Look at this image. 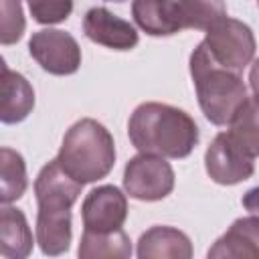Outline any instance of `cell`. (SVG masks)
I'll use <instances>...</instances> for the list:
<instances>
[{
	"instance_id": "9",
	"label": "cell",
	"mask_w": 259,
	"mask_h": 259,
	"mask_svg": "<svg viewBox=\"0 0 259 259\" xmlns=\"http://www.w3.org/2000/svg\"><path fill=\"white\" fill-rule=\"evenodd\" d=\"M83 227L85 231L95 233H107L121 229L125 217H127V200L121 194L119 188L105 184L93 188L81 206Z\"/></svg>"
},
{
	"instance_id": "7",
	"label": "cell",
	"mask_w": 259,
	"mask_h": 259,
	"mask_svg": "<svg viewBox=\"0 0 259 259\" xmlns=\"http://www.w3.org/2000/svg\"><path fill=\"white\" fill-rule=\"evenodd\" d=\"M253 160L255 156L231 132L217 134L204 154L206 172L219 184H237L247 180L255 170Z\"/></svg>"
},
{
	"instance_id": "25",
	"label": "cell",
	"mask_w": 259,
	"mask_h": 259,
	"mask_svg": "<svg viewBox=\"0 0 259 259\" xmlns=\"http://www.w3.org/2000/svg\"><path fill=\"white\" fill-rule=\"evenodd\" d=\"M257 2H259V0H257Z\"/></svg>"
},
{
	"instance_id": "23",
	"label": "cell",
	"mask_w": 259,
	"mask_h": 259,
	"mask_svg": "<svg viewBox=\"0 0 259 259\" xmlns=\"http://www.w3.org/2000/svg\"><path fill=\"white\" fill-rule=\"evenodd\" d=\"M249 83H251V89L255 91V95H259V59L251 65V71H249Z\"/></svg>"
},
{
	"instance_id": "4",
	"label": "cell",
	"mask_w": 259,
	"mask_h": 259,
	"mask_svg": "<svg viewBox=\"0 0 259 259\" xmlns=\"http://www.w3.org/2000/svg\"><path fill=\"white\" fill-rule=\"evenodd\" d=\"M57 160L81 184L95 182L105 178L113 168L115 144L105 125L85 117L67 130Z\"/></svg>"
},
{
	"instance_id": "15",
	"label": "cell",
	"mask_w": 259,
	"mask_h": 259,
	"mask_svg": "<svg viewBox=\"0 0 259 259\" xmlns=\"http://www.w3.org/2000/svg\"><path fill=\"white\" fill-rule=\"evenodd\" d=\"M32 249V233L24 214L8 204L0 212V255L6 259H22Z\"/></svg>"
},
{
	"instance_id": "11",
	"label": "cell",
	"mask_w": 259,
	"mask_h": 259,
	"mask_svg": "<svg viewBox=\"0 0 259 259\" xmlns=\"http://www.w3.org/2000/svg\"><path fill=\"white\" fill-rule=\"evenodd\" d=\"M132 16L152 36H166L184 28L178 0H134Z\"/></svg>"
},
{
	"instance_id": "5",
	"label": "cell",
	"mask_w": 259,
	"mask_h": 259,
	"mask_svg": "<svg viewBox=\"0 0 259 259\" xmlns=\"http://www.w3.org/2000/svg\"><path fill=\"white\" fill-rule=\"evenodd\" d=\"M204 45L219 65L235 73H241L255 55V36L251 28L245 22L229 16L221 18L206 30Z\"/></svg>"
},
{
	"instance_id": "13",
	"label": "cell",
	"mask_w": 259,
	"mask_h": 259,
	"mask_svg": "<svg viewBox=\"0 0 259 259\" xmlns=\"http://www.w3.org/2000/svg\"><path fill=\"white\" fill-rule=\"evenodd\" d=\"M0 119L4 123L22 121L34 105V91L20 73L10 71L4 63H0Z\"/></svg>"
},
{
	"instance_id": "22",
	"label": "cell",
	"mask_w": 259,
	"mask_h": 259,
	"mask_svg": "<svg viewBox=\"0 0 259 259\" xmlns=\"http://www.w3.org/2000/svg\"><path fill=\"white\" fill-rule=\"evenodd\" d=\"M243 206H245L251 214H257V217H259V186L251 188V190L243 196Z\"/></svg>"
},
{
	"instance_id": "12",
	"label": "cell",
	"mask_w": 259,
	"mask_h": 259,
	"mask_svg": "<svg viewBox=\"0 0 259 259\" xmlns=\"http://www.w3.org/2000/svg\"><path fill=\"white\" fill-rule=\"evenodd\" d=\"M208 257L259 259V217L251 214L237 219L229 231L208 249Z\"/></svg>"
},
{
	"instance_id": "6",
	"label": "cell",
	"mask_w": 259,
	"mask_h": 259,
	"mask_svg": "<svg viewBox=\"0 0 259 259\" xmlns=\"http://www.w3.org/2000/svg\"><path fill=\"white\" fill-rule=\"evenodd\" d=\"M123 188L138 200L166 198L174 188V170L162 156L140 152L125 164Z\"/></svg>"
},
{
	"instance_id": "18",
	"label": "cell",
	"mask_w": 259,
	"mask_h": 259,
	"mask_svg": "<svg viewBox=\"0 0 259 259\" xmlns=\"http://www.w3.org/2000/svg\"><path fill=\"white\" fill-rule=\"evenodd\" d=\"M229 125H231L229 132L253 156H259V95L247 97Z\"/></svg>"
},
{
	"instance_id": "20",
	"label": "cell",
	"mask_w": 259,
	"mask_h": 259,
	"mask_svg": "<svg viewBox=\"0 0 259 259\" xmlns=\"http://www.w3.org/2000/svg\"><path fill=\"white\" fill-rule=\"evenodd\" d=\"M0 42L10 45L22 36L24 16L20 0H0Z\"/></svg>"
},
{
	"instance_id": "24",
	"label": "cell",
	"mask_w": 259,
	"mask_h": 259,
	"mask_svg": "<svg viewBox=\"0 0 259 259\" xmlns=\"http://www.w3.org/2000/svg\"><path fill=\"white\" fill-rule=\"evenodd\" d=\"M113 2H121V0H113Z\"/></svg>"
},
{
	"instance_id": "3",
	"label": "cell",
	"mask_w": 259,
	"mask_h": 259,
	"mask_svg": "<svg viewBox=\"0 0 259 259\" xmlns=\"http://www.w3.org/2000/svg\"><path fill=\"white\" fill-rule=\"evenodd\" d=\"M190 75L204 117L214 125H229L247 99L241 73L219 65L202 40L190 55Z\"/></svg>"
},
{
	"instance_id": "14",
	"label": "cell",
	"mask_w": 259,
	"mask_h": 259,
	"mask_svg": "<svg viewBox=\"0 0 259 259\" xmlns=\"http://www.w3.org/2000/svg\"><path fill=\"white\" fill-rule=\"evenodd\" d=\"M192 255L190 239L172 227H152L140 237L138 257L140 259H188Z\"/></svg>"
},
{
	"instance_id": "8",
	"label": "cell",
	"mask_w": 259,
	"mask_h": 259,
	"mask_svg": "<svg viewBox=\"0 0 259 259\" xmlns=\"http://www.w3.org/2000/svg\"><path fill=\"white\" fill-rule=\"evenodd\" d=\"M32 59L53 75H71L81 65V49L77 40L57 28H42L28 40Z\"/></svg>"
},
{
	"instance_id": "1",
	"label": "cell",
	"mask_w": 259,
	"mask_h": 259,
	"mask_svg": "<svg viewBox=\"0 0 259 259\" xmlns=\"http://www.w3.org/2000/svg\"><path fill=\"white\" fill-rule=\"evenodd\" d=\"M83 184L65 172L55 158L42 166L34 180L38 202L36 243L45 255H61L71 243V206L81 194Z\"/></svg>"
},
{
	"instance_id": "19",
	"label": "cell",
	"mask_w": 259,
	"mask_h": 259,
	"mask_svg": "<svg viewBox=\"0 0 259 259\" xmlns=\"http://www.w3.org/2000/svg\"><path fill=\"white\" fill-rule=\"evenodd\" d=\"M184 28L208 30L227 16L225 0H178Z\"/></svg>"
},
{
	"instance_id": "10",
	"label": "cell",
	"mask_w": 259,
	"mask_h": 259,
	"mask_svg": "<svg viewBox=\"0 0 259 259\" xmlns=\"http://www.w3.org/2000/svg\"><path fill=\"white\" fill-rule=\"evenodd\" d=\"M83 32L89 40L115 49V51H130L138 45V32L136 28L109 12L103 6L91 8L83 18Z\"/></svg>"
},
{
	"instance_id": "2",
	"label": "cell",
	"mask_w": 259,
	"mask_h": 259,
	"mask_svg": "<svg viewBox=\"0 0 259 259\" xmlns=\"http://www.w3.org/2000/svg\"><path fill=\"white\" fill-rule=\"evenodd\" d=\"M127 136L134 148L144 154L186 158L198 142V127L186 111L168 103L148 101L134 109Z\"/></svg>"
},
{
	"instance_id": "17",
	"label": "cell",
	"mask_w": 259,
	"mask_h": 259,
	"mask_svg": "<svg viewBox=\"0 0 259 259\" xmlns=\"http://www.w3.org/2000/svg\"><path fill=\"white\" fill-rule=\"evenodd\" d=\"M26 190V168L24 160L12 148L0 150V200L8 204L18 200Z\"/></svg>"
},
{
	"instance_id": "16",
	"label": "cell",
	"mask_w": 259,
	"mask_h": 259,
	"mask_svg": "<svg viewBox=\"0 0 259 259\" xmlns=\"http://www.w3.org/2000/svg\"><path fill=\"white\" fill-rule=\"evenodd\" d=\"M132 255V245L130 237L117 229V231H107V233H95V231H85L81 237L79 245V257L81 259H109V257H130Z\"/></svg>"
},
{
	"instance_id": "21",
	"label": "cell",
	"mask_w": 259,
	"mask_h": 259,
	"mask_svg": "<svg viewBox=\"0 0 259 259\" xmlns=\"http://www.w3.org/2000/svg\"><path fill=\"white\" fill-rule=\"evenodd\" d=\"M26 2L32 18L40 24L63 22L73 10V0H26Z\"/></svg>"
}]
</instances>
